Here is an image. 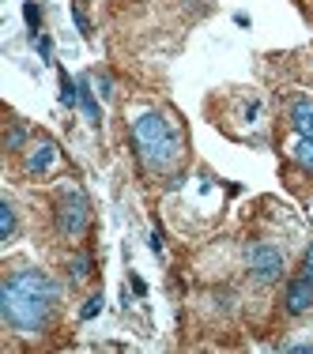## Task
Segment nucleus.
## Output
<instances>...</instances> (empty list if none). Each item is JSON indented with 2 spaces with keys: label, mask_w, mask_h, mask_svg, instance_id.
<instances>
[{
  "label": "nucleus",
  "mask_w": 313,
  "mask_h": 354,
  "mask_svg": "<svg viewBox=\"0 0 313 354\" xmlns=\"http://www.w3.org/2000/svg\"><path fill=\"white\" fill-rule=\"evenodd\" d=\"M57 166V147L49 140H42L38 147H27V158H23V170L27 174H49Z\"/></svg>",
  "instance_id": "nucleus-6"
},
{
  "label": "nucleus",
  "mask_w": 313,
  "mask_h": 354,
  "mask_svg": "<svg viewBox=\"0 0 313 354\" xmlns=\"http://www.w3.org/2000/svg\"><path fill=\"white\" fill-rule=\"evenodd\" d=\"M12 234H15V207L4 200V204H0V238L12 241Z\"/></svg>",
  "instance_id": "nucleus-10"
},
{
  "label": "nucleus",
  "mask_w": 313,
  "mask_h": 354,
  "mask_svg": "<svg viewBox=\"0 0 313 354\" xmlns=\"http://www.w3.org/2000/svg\"><path fill=\"white\" fill-rule=\"evenodd\" d=\"M72 19H75V27H80V35H83V38H91V19L80 12V8H72Z\"/></svg>",
  "instance_id": "nucleus-16"
},
{
  "label": "nucleus",
  "mask_w": 313,
  "mask_h": 354,
  "mask_svg": "<svg viewBox=\"0 0 313 354\" xmlns=\"http://www.w3.org/2000/svg\"><path fill=\"white\" fill-rule=\"evenodd\" d=\"M23 19H27L30 35L38 38V27H42V12H38V4H35V0H27V4H23Z\"/></svg>",
  "instance_id": "nucleus-13"
},
{
  "label": "nucleus",
  "mask_w": 313,
  "mask_h": 354,
  "mask_svg": "<svg viewBox=\"0 0 313 354\" xmlns=\"http://www.w3.org/2000/svg\"><path fill=\"white\" fill-rule=\"evenodd\" d=\"M245 272H249L253 283L272 286V283L283 279L287 260H283V252H279L272 241H249V245H245Z\"/></svg>",
  "instance_id": "nucleus-3"
},
{
  "label": "nucleus",
  "mask_w": 313,
  "mask_h": 354,
  "mask_svg": "<svg viewBox=\"0 0 313 354\" xmlns=\"http://www.w3.org/2000/svg\"><path fill=\"white\" fill-rule=\"evenodd\" d=\"M291 158L302 166L306 174H313V136H298L291 143Z\"/></svg>",
  "instance_id": "nucleus-8"
},
{
  "label": "nucleus",
  "mask_w": 313,
  "mask_h": 354,
  "mask_svg": "<svg viewBox=\"0 0 313 354\" xmlns=\"http://www.w3.org/2000/svg\"><path fill=\"white\" fill-rule=\"evenodd\" d=\"M181 129L174 124V117L159 113V109H147L132 121V151H136L140 166L151 174H166L181 162Z\"/></svg>",
  "instance_id": "nucleus-2"
},
{
  "label": "nucleus",
  "mask_w": 313,
  "mask_h": 354,
  "mask_svg": "<svg viewBox=\"0 0 313 354\" xmlns=\"http://www.w3.org/2000/svg\"><path fill=\"white\" fill-rule=\"evenodd\" d=\"M283 309L291 317H302L313 309V279L306 272L294 275V279H287V290H283Z\"/></svg>",
  "instance_id": "nucleus-5"
},
{
  "label": "nucleus",
  "mask_w": 313,
  "mask_h": 354,
  "mask_svg": "<svg viewBox=\"0 0 313 354\" xmlns=\"http://www.w3.org/2000/svg\"><path fill=\"white\" fill-rule=\"evenodd\" d=\"M291 129L298 132V136H313V102L310 98L291 102Z\"/></svg>",
  "instance_id": "nucleus-7"
},
{
  "label": "nucleus",
  "mask_w": 313,
  "mask_h": 354,
  "mask_svg": "<svg viewBox=\"0 0 313 354\" xmlns=\"http://www.w3.org/2000/svg\"><path fill=\"white\" fill-rule=\"evenodd\" d=\"M87 275H91V257H75V260H72V279L83 283Z\"/></svg>",
  "instance_id": "nucleus-14"
},
{
  "label": "nucleus",
  "mask_w": 313,
  "mask_h": 354,
  "mask_svg": "<svg viewBox=\"0 0 313 354\" xmlns=\"http://www.w3.org/2000/svg\"><path fill=\"white\" fill-rule=\"evenodd\" d=\"M302 272H306L310 279H313V245L306 249V257H302Z\"/></svg>",
  "instance_id": "nucleus-18"
},
{
  "label": "nucleus",
  "mask_w": 313,
  "mask_h": 354,
  "mask_svg": "<svg viewBox=\"0 0 313 354\" xmlns=\"http://www.w3.org/2000/svg\"><path fill=\"white\" fill-rule=\"evenodd\" d=\"M38 53H42V61H49V57H53V46H49V38H46V35L38 38Z\"/></svg>",
  "instance_id": "nucleus-17"
},
{
  "label": "nucleus",
  "mask_w": 313,
  "mask_h": 354,
  "mask_svg": "<svg viewBox=\"0 0 313 354\" xmlns=\"http://www.w3.org/2000/svg\"><path fill=\"white\" fill-rule=\"evenodd\" d=\"M61 301V286L38 268H15L0 283V317L15 335H42Z\"/></svg>",
  "instance_id": "nucleus-1"
},
{
  "label": "nucleus",
  "mask_w": 313,
  "mask_h": 354,
  "mask_svg": "<svg viewBox=\"0 0 313 354\" xmlns=\"http://www.w3.org/2000/svg\"><path fill=\"white\" fill-rule=\"evenodd\" d=\"M98 313H102V298L95 294V298H87V306L80 309V317H83V320H91V317H98Z\"/></svg>",
  "instance_id": "nucleus-15"
},
{
  "label": "nucleus",
  "mask_w": 313,
  "mask_h": 354,
  "mask_svg": "<svg viewBox=\"0 0 313 354\" xmlns=\"http://www.w3.org/2000/svg\"><path fill=\"white\" fill-rule=\"evenodd\" d=\"M61 102L69 106V109L80 102V83H72V80H69V72H61Z\"/></svg>",
  "instance_id": "nucleus-11"
},
{
  "label": "nucleus",
  "mask_w": 313,
  "mask_h": 354,
  "mask_svg": "<svg viewBox=\"0 0 313 354\" xmlns=\"http://www.w3.org/2000/svg\"><path fill=\"white\" fill-rule=\"evenodd\" d=\"M8 151H23V143H27V129H23V124L19 121H12V124H8Z\"/></svg>",
  "instance_id": "nucleus-12"
},
{
  "label": "nucleus",
  "mask_w": 313,
  "mask_h": 354,
  "mask_svg": "<svg viewBox=\"0 0 313 354\" xmlns=\"http://www.w3.org/2000/svg\"><path fill=\"white\" fill-rule=\"evenodd\" d=\"M310 215H313V200H310Z\"/></svg>",
  "instance_id": "nucleus-19"
},
{
  "label": "nucleus",
  "mask_w": 313,
  "mask_h": 354,
  "mask_svg": "<svg viewBox=\"0 0 313 354\" xmlns=\"http://www.w3.org/2000/svg\"><path fill=\"white\" fill-rule=\"evenodd\" d=\"M91 226V200L83 196V189H64L57 200V230L64 238H83Z\"/></svg>",
  "instance_id": "nucleus-4"
},
{
  "label": "nucleus",
  "mask_w": 313,
  "mask_h": 354,
  "mask_svg": "<svg viewBox=\"0 0 313 354\" xmlns=\"http://www.w3.org/2000/svg\"><path fill=\"white\" fill-rule=\"evenodd\" d=\"M80 106H83V113H87L91 124L102 121V113H98V102H95V95H91V80H80Z\"/></svg>",
  "instance_id": "nucleus-9"
}]
</instances>
